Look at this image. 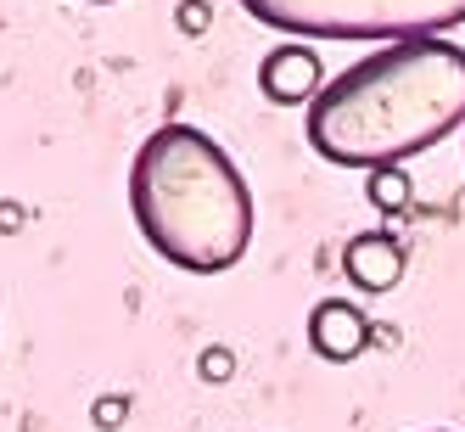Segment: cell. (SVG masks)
Masks as SVG:
<instances>
[{
	"instance_id": "6da1fadb",
	"label": "cell",
	"mask_w": 465,
	"mask_h": 432,
	"mask_svg": "<svg viewBox=\"0 0 465 432\" xmlns=\"http://www.w3.org/2000/svg\"><path fill=\"white\" fill-rule=\"evenodd\" d=\"M465 129V45L398 40L331 79L303 118L309 146L337 169H398Z\"/></svg>"
},
{
	"instance_id": "7a4b0ae2",
	"label": "cell",
	"mask_w": 465,
	"mask_h": 432,
	"mask_svg": "<svg viewBox=\"0 0 465 432\" xmlns=\"http://www.w3.org/2000/svg\"><path fill=\"white\" fill-rule=\"evenodd\" d=\"M129 214L163 264L185 276H219L252 242V191L208 129L163 124L129 163Z\"/></svg>"
},
{
	"instance_id": "3957f363",
	"label": "cell",
	"mask_w": 465,
	"mask_h": 432,
	"mask_svg": "<svg viewBox=\"0 0 465 432\" xmlns=\"http://www.w3.org/2000/svg\"><path fill=\"white\" fill-rule=\"evenodd\" d=\"M263 28L303 40H443L465 23V0H242Z\"/></svg>"
},
{
	"instance_id": "277c9868",
	"label": "cell",
	"mask_w": 465,
	"mask_h": 432,
	"mask_svg": "<svg viewBox=\"0 0 465 432\" xmlns=\"http://www.w3.org/2000/svg\"><path fill=\"white\" fill-rule=\"evenodd\" d=\"M258 90L275 107H314V95L325 90V68L314 45H275L258 62Z\"/></svg>"
},
{
	"instance_id": "5b68a950",
	"label": "cell",
	"mask_w": 465,
	"mask_h": 432,
	"mask_svg": "<svg viewBox=\"0 0 465 432\" xmlns=\"http://www.w3.org/2000/svg\"><path fill=\"white\" fill-rule=\"evenodd\" d=\"M364 343H371V320H364L359 304H348V297H320L314 315H309V348L331 365H348L364 354Z\"/></svg>"
},
{
	"instance_id": "8992f818",
	"label": "cell",
	"mask_w": 465,
	"mask_h": 432,
	"mask_svg": "<svg viewBox=\"0 0 465 432\" xmlns=\"http://www.w3.org/2000/svg\"><path fill=\"white\" fill-rule=\"evenodd\" d=\"M342 276L359 286V292H392L398 276H404V253L387 230H364L342 247Z\"/></svg>"
},
{
	"instance_id": "52a82bcc",
	"label": "cell",
	"mask_w": 465,
	"mask_h": 432,
	"mask_svg": "<svg viewBox=\"0 0 465 432\" xmlns=\"http://www.w3.org/2000/svg\"><path fill=\"white\" fill-rule=\"evenodd\" d=\"M364 196H371L381 214H398V208H410V180L398 175V169H376L371 186H364Z\"/></svg>"
},
{
	"instance_id": "ba28073f",
	"label": "cell",
	"mask_w": 465,
	"mask_h": 432,
	"mask_svg": "<svg viewBox=\"0 0 465 432\" xmlns=\"http://www.w3.org/2000/svg\"><path fill=\"white\" fill-rule=\"evenodd\" d=\"M203 371H208L213 382H224V377H230V354H224V348H208V359H203Z\"/></svg>"
},
{
	"instance_id": "9c48e42d",
	"label": "cell",
	"mask_w": 465,
	"mask_h": 432,
	"mask_svg": "<svg viewBox=\"0 0 465 432\" xmlns=\"http://www.w3.org/2000/svg\"><path fill=\"white\" fill-rule=\"evenodd\" d=\"M124 416V398H102V405H95V421H102V427H113Z\"/></svg>"
},
{
	"instance_id": "30bf717a",
	"label": "cell",
	"mask_w": 465,
	"mask_h": 432,
	"mask_svg": "<svg viewBox=\"0 0 465 432\" xmlns=\"http://www.w3.org/2000/svg\"><path fill=\"white\" fill-rule=\"evenodd\" d=\"M180 23H185V28H203V23H208V6H185Z\"/></svg>"
},
{
	"instance_id": "8fae6325",
	"label": "cell",
	"mask_w": 465,
	"mask_h": 432,
	"mask_svg": "<svg viewBox=\"0 0 465 432\" xmlns=\"http://www.w3.org/2000/svg\"><path fill=\"white\" fill-rule=\"evenodd\" d=\"M90 6H107V0H90Z\"/></svg>"
},
{
	"instance_id": "7c38bea8",
	"label": "cell",
	"mask_w": 465,
	"mask_h": 432,
	"mask_svg": "<svg viewBox=\"0 0 465 432\" xmlns=\"http://www.w3.org/2000/svg\"><path fill=\"white\" fill-rule=\"evenodd\" d=\"M431 432H449V427H431Z\"/></svg>"
}]
</instances>
